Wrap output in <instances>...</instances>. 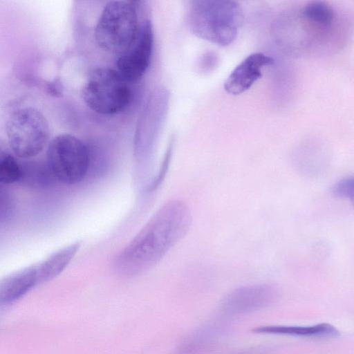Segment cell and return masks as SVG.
Instances as JSON below:
<instances>
[{
  "label": "cell",
  "mask_w": 354,
  "mask_h": 354,
  "mask_svg": "<svg viewBox=\"0 0 354 354\" xmlns=\"http://www.w3.org/2000/svg\"><path fill=\"white\" fill-rule=\"evenodd\" d=\"M191 223L186 203L177 199L167 202L119 254L118 268L135 274L153 267L185 236Z\"/></svg>",
  "instance_id": "1"
},
{
  "label": "cell",
  "mask_w": 354,
  "mask_h": 354,
  "mask_svg": "<svg viewBox=\"0 0 354 354\" xmlns=\"http://www.w3.org/2000/svg\"><path fill=\"white\" fill-rule=\"evenodd\" d=\"M187 21L191 31L198 37L225 46L236 38L243 21V12L239 3L234 1H193Z\"/></svg>",
  "instance_id": "2"
},
{
  "label": "cell",
  "mask_w": 354,
  "mask_h": 354,
  "mask_svg": "<svg viewBox=\"0 0 354 354\" xmlns=\"http://www.w3.org/2000/svg\"><path fill=\"white\" fill-rule=\"evenodd\" d=\"M140 24L136 9L131 1H109L97 21L94 37L102 50L119 55L135 39Z\"/></svg>",
  "instance_id": "3"
},
{
  "label": "cell",
  "mask_w": 354,
  "mask_h": 354,
  "mask_svg": "<svg viewBox=\"0 0 354 354\" xmlns=\"http://www.w3.org/2000/svg\"><path fill=\"white\" fill-rule=\"evenodd\" d=\"M117 70L100 67L88 74L81 95L86 105L102 115H113L124 110L129 104L131 92Z\"/></svg>",
  "instance_id": "4"
},
{
  "label": "cell",
  "mask_w": 354,
  "mask_h": 354,
  "mask_svg": "<svg viewBox=\"0 0 354 354\" xmlns=\"http://www.w3.org/2000/svg\"><path fill=\"white\" fill-rule=\"evenodd\" d=\"M8 145L15 156L21 158L36 156L45 147L49 138V125L43 113L33 107L18 109L6 123Z\"/></svg>",
  "instance_id": "5"
},
{
  "label": "cell",
  "mask_w": 354,
  "mask_h": 354,
  "mask_svg": "<svg viewBox=\"0 0 354 354\" xmlns=\"http://www.w3.org/2000/svg\"><path fill=\"white\" fill-rule=\"evenodd\" d=\"M47 167L51 176L60 183L76 184L86 175L89 165L87 147L69 133L59 134L49 143Z\"/></svg>",
  "instance_id": "6"
},
{
  "label": "cell",
  "mask_w": 354,
  "mask_h": 354,
  "mask_svg": "<svg viewBox=\"0 0 354 354\" xmlns=\"http://www.w3.org/2000/svg\"><path fill=\"white\" fill-rule=\"evenodd\" d=\"M153 33L151 22L144 21L131 44L116 58L117 71L127 82L142 77L147 71L153 52Z\"/></svg>",
  "instance_id": "7"
},
{
  "label": "cell",
  "mask_w": 354,
  "mask_h": 354,
  "mask_svg": "<svg viewBox=\"0 0 354 354\" xmlns=\"http://www.w3.org/2000/svg\"><path fill=\"white\" fill-rule=\"evenodd\" d=\"M273 62L270 57L263 53L250 54L230 74L224 83L225 90L232 95L244 93L261 77L262 68Z\"/></svg>",
  "instance_id": "8"
},
{
  "label": "cell",
  "mask_w": 354,
  "mask_h": 354,
  "mask_svg": "<svg viewBox=\"0 0 354 354\" xmlns=\"http://www.w3.org/2000/svg\"><path fill=\"white\" fill-rule=\"evenodd\" d=\"M275 290L266 284L242 287L231 292L223 306L230 313L252 311L268 305L274 297Z\"/></svg>",
  "instance_id": "9"
},
{
  "label": "cell",
  "mask_w": 354,
  "mask_h": 354,
  "mask_svg": "<svg viewBox=\"0 0 354 354\" xmlns=\"http://www.w3.org/2000/svg\"><path fill=\"white\" fill-rule=\"evenodd\" d=\"M39 282L37 265L27 267L12 274L1 283V302L7 304L17 299Z\"/></svg>",
  "instance_id": "10"
},
{
  "label": "cell",
  "mask_w": 354,
  "mask_h": 354,
  "mask_svg": "<svg viewBox=\"0 0 354 354\" xmlns=\"http://www.w3.org/2000/svg\"><path fill=\"white\" fill-rule=\"evenodd\" d=\"M252 332L260 334L286 335L301 337H333L339 335V331L328 323H320L313 326H261L252 329Z\"/></svg>",
  "instance_id": "11"
},
{
  "label": "cell",
  "mask_w": 354,
  "mask_h": 354,
  "mask_svg": "<svg viewBox=\"0 0 354 354\" xmlns=\"http://www.w3.org/2000/svg\"><path fill=\"white\" fill-rule=\"evenodd\" d=\"M80 247L79 242L71 244L37 265L39 282L50 280L59 274L67 266Z\"/></svg>",
  "instance_id": "12"
},
{
  "label": "cell",
  "mask_w": 354,
  "mask_h": 354,
  "mask_svg": "<svg viewBox=\"0 0 354 354\" xmlns=\"http://www.w3.org/2000/svg\"><path fill=\"white\" fill-rule=\"evenodd\" d=\"M304 15L309 21L322 27L329 26L333 19L331 8L322 1L309 3L304 10Z\"/></svg>",
  "instance_id": "13"
},
{
  "label": "cell",
  "mask_w": 354,
  "mask_h": 354,
  "mask_svg": "<svg viewBox=\"0 0 354 354\" xmlns=\"http://www.w3.org/2000/svg\"><path fill=\"white\" fill-rule=\"evenodd\" d=\"M24 171L16 158L8 153L0 156V181L3 184L15 183L22 178Z\"/></svg>",
  "instance_id": "14"
},
{
  "label": "cell",
  "mask_w": 354,
  "mask_h": 354,
  "mask_svg": "<svg viewBox=\"0 0 354 354\" xmlns=\"http://www.w3.org/2000/svg\"><path fill=\"white\" fill-rule=\"evenodd\" d=\"M332 192L334 196L348 200L354 206V176L348 177L336 183Z\"/></svg>",
  "instance_id": "15"
},
{
  "label": "cell",
  "mask_w": 354,
  "mask_h": 354,
  "mask_svg": "<svg viewBox=\"0 0 354 354\" xmlns=\"http://www.w3.org/2000/svg\"><path fill=\"white\" fill-rule=\"evenodd\" d=\"M59 82L57 83L55 81V83H51L48 89L49 90L50 93L55 96H57V95H60L62 93V88L61 86L59 84Z\"/></svg>",
  "instance_id": "16"
},
{
  "label": "cell",
  "mask_w": 354,
  "mask_h": 354,
  "mask_svg": "<svg viewBox=\"0 0 354 354\" xmlns=\"http://www.w3.org/2000/svg\"><path fill=\"white\" fill-rule=\"evenodd\" d=\"M250 354H253V353H250Z\"/></svg>",
  "instance_id": "17"
}]
</instances>
